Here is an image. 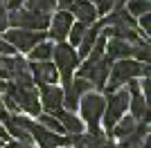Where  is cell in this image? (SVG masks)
Instances as JSON below:
<instances>
[{
  "label": "cell",
  "mask_w": 151,
  "mask_h": 148,
  "mask_svg": "<svg viewBox=\"0 0 151 148\" xmlns=\"http://www.w3.org/2000/svg\"><path fill=\"white\" fill-rule=\"evenodd\" d=\"M0 58H2V56H0Z\"/></svg>",
  "instance_id": "obj_34"
},
{
  "label": "cell",
  "mask_w": 151,
  "mask_h": 148,
  "mask_svg": "<svg viewBox=\"0 0 151 148\" xmlns=\"http://www.w3.org/2000/svg\"><path fill=\"white\" fill-rule=\"evenodd\" d=\"M133 54V45L126 43V41H117V38H111V41H106V49H104V56L106 58H111V61H115V58H129V56Z\"/></svg>",
  "instance_id": "obj_15"
},
{
  "label": "cell",
  "mask_w": 151,
  "mask_h": 148,
  "mask_svg": "<svg viewBox=\"0 0 151 148\" xmlns=\"http://www.w3.org/2000/svg\"><path fill=\"white\" fill-rule=\"evenodd\" d=\"M135 128H138V121H135L133 117H122L120 121L113 126V130H111V137L126 139V137H131L133 132H135Z\"/></svg>",
  "instance_id": "obj_17"
},
{
  "label": "cell",
  "mask_w": 151,
  "mask_h": 148,
  "mask_svg": "<svg viewBox=\"0 0 151 148\" xmlns=\"http://www.w3.org/2000/svg\"><path fill=\"white\" fill-rule=\"evenodd\" d=\"M52 117L61 123L63 130H65L68 135L75 137V135H81V132H83V121H81V119H77L72 112H68V110H63V108H61V110H57Z\"/></svg>",
  "instance_id": "obj_14"
},
{
  "label": "cell",
  "mask_w": 151,
  "mask_h": 148,
  "mask_svg": "<svg viewBox=\"0 0 151 148\" xmlns=\"http://www.w3.org/2000/svg\"><path fill=\"white\" fill-rule=\"evenodd\" d=\"M88 92H93V83L86 79H72L70 83H65L63 85V110L72 112L79 105V99Z\"/></svg>",
  "instance_id": "obj_9"
},
{
  "label": "cell",
  "mask_w": 151,
  "mask_h": 148,
  "mask_svg": "<svg viewBox=\"0 0 151 148\" xmlns=\"http://www.w3.org/2000/svg\"><path fill=\"white\" fill-rule=\"evenodd\" d=\"M126 11H129V16H145V14H149V0H129V7H126Z\"/></svg>",
  "instance_id": "obj_23"
},
{
  "label": "cell",
  "mask_w": 151,
  "mask_h": 148,
  "mask_svg": "<svg viewBox=\"0 0 151 148\" xmlns=\"http://www.w3.org/2000/svg\"><path fill=\"white\" fill-rule=\"evenodd\" d=\"M68 11L72 18H77L81 25H95L97 23V11H95V5L88 0H75L72 5L68 7Z\"/></svg>",
  "instance_id": "obj_13"
},
{
  "label": "cell",
  "mask_w": 151,
  "mask_h": 148,
  "mask_svg": "<svg viewBox=\"0 0 151 148\" xmlns=\"http://www.w3.org/2000/svg\"><path fill=\"white\" fill-rule=\"evenodd\" d=\"M83 34H86V25H81V23H72V27H70V31H68L70 43H72V45H79V41L83 38Z\"/></svg>",
  "instance_id": "obj_24"
},
{
  "label": "cell",
  "mask_w": 151,
  "mask_h": 148,
  "mask_svg": "<svg viewBox=\"0 0 151 148\" xmlns=\"http://www.w3.org/2000/svg\"><path fill=\"white\" fill-rule=\"evenodd\" d=\"M38 126H43V128H47V130H52V132H57V135H61V132H65L63 130V126L57 121V119L52 117V115H47V112H41L38 115Z\"/></svg>",
  "instance_id": "obj_21"
},
{
  "label": "cell",
  "mask_w": 151,
  "mask_h": 148,
  "mask_svg": "<svg viewBox=\"0 0 151 148\" xmlns=\"http://www.w3.org/2000/svg\"><path fill=\"white\" fill-rule=\"evenodd\" d=\"M5 94L12 97L18 115H20V110L27 112V115H34V117L41 115V101H38V90L36 88H18V85H14V83H7Z\"/></svg>",
  "instance_id": "obj_4"
},
{
  "label": "cell",
  "mask_w": 151,
  "mask_h": 148,
  "mask_svg": "<svg viewBox=\"0 0 151 148\" xmlns=\"http://www.w3.org/2000/svg\"><path fill=\"white\" fill-rule=\"evenodd\" d=\"M111 65L113 61L111 58H101L99 63H95V65H81V68L77 70V79H86L93 83L95 92H104V88H106V81H108V72H111Z\"/></svg>",
  "instance_id": "obj_7"
},
{
  "label": "cell",
  "mask_w": 151,
  "mask_h": 148,
  "mask_svg": "<svg viewBox=\"0 0 151 148\" xmlns=\"http://www.w3.org/2000/svg\"><path fill=\"white\" fill-rule=\"evenodd\" d=\"M75 18L70 16V11L65 9H59L54 16L50 18V36L57 41V43H65V38H68V31L72 27Z\"/></svg>",
  "instance_id": "obj_12"
},
{
  "label": "cell",
  "mask_w": 151,
  "mask_h": 148,
  "mask_svg": "<svg viewBox=\"0 0 151 148\" xmlns=\"http://www.w3.org/2000/svg\"><path fill=\"white\" fill-rule=\"evenodd\" d=\"M7 5V0H0V7H5Z\"/></svg>",
  "instance_id": "obj_31"
},
{
  "label": "cell",
  "mask_w": 151,
  "mask_h": 148,
  "mask_svg": "<svg viewBox=\"0 0 151 148\" xmlns=\"http://www.w3.org/2000/svg\"><path fill=\"white\" fill-rule=\"evenodd\" d=\"M99 25L95 23L93 27H86V34H83V38L79 41V52H77V56H81V58H86L88 56V52L93 49L95 41H97V36H99Z\"/></svg>",
  "instance_id": "obj_16"
},
{
  "label": "cell",
  "mask_w": 151,
  "mask_h": 148,
  "mask_svg": "<svg viewBox=\"0 0 151 148\" xmlns=\"http://www.w3.org/2000/svg\"><path fill=\"white\" fill-rule=\"evenodd\" d=\"M29 11H38V14H45V16H50L54 9H57V0H25Z\"/></svg>",
  "instance_id": "obj_20"
},
{
  "label": "cell",
  "mask_w": 151,
  "mask_h": 148,
  "mask_svg": "<svg viewBox=\"0 0 151 148\" xmlns=\"http://www.w3.org/2000/svg\"><path fill=\"white\" fill-rule=\"evenodd\" d=\"M129 99H131V94H129L126 88H120V90H115L113 94H108L106 108H104V117H101L104 128H106L108 135H111L113 126L120 121V119L124 117V112L129 110Z\"/></svg>",
  "instance_id": "obj_6"
},
{
  "label": "cell",
  "mask_w": 151,
  "mask_h": 148,
  "mask_svg": "<svg viewBox=\"0 0 151 148\" xmlns=\"http://www.w3.org/2000/svg\"><path fill=\"white\" fill-rule=\"evenodd\" d=\"M9 23H7V7H0V31L7 29Z\"/></svg>",
  "instance_id": "obj_27"
},
{
  "label": "cell",
  "mask_w": 151,
  "mask_h": 148,
  "mask_svg": "<svg viewBox=\"0 0 151 148\" xmlns=\"http://www.w3.org/2000/svg\"><path fill=\"white\" fill-rule=\"evenodd\" d=\"M47 38V34L45 31H29V29H7L5 34V41L9 45H12L14 49H16V54H29L32 47L34 45H38L41 41H45Z\"/></svg>",
  "instance_id": "obj_8"
},
{
  "label": "cell",
  "mask_w": 151,
  "mask_h": 148,
  "mask_svg": "<svg viewBox=\"0 0 151 148\" xmlns=\"http://www.w3.org/2000/svg\"><path fill=\"white\" fill-rule=\"evenodd\" d=\"M0 54H2V56H16V49L7 43L5 38H0Z\"/></svg>",
  "instance_id": "obj_26"
},
{
  "label": "cell",
  "mask_w": 151,
  "mask_h": 148,
  "mask_svg": "<svg viewBox=\"0 0 151 148\" xmlns=\"http://www.w3.org/2000/svg\"><path fill=\"white\" fill-rule=\"evenodd\" d=\"M5 148H34V146H29V144H20V142H7Z\"/></svg>",
  "instance_id": "obj_29"
},
{
  "label": "cell",
  "mask_w": 151,
  "mask_h": 148,
  "mask_svg": "<svg viewBox=\"0 0 151 148\" xmlns=\"http://www.w3.org/2000/svg\"><path fill=\"white\" fill-rule=\"evenodd\" d=\"M23 2H25V0H7L5 7H9V11H14V9H20V7H23Z\"/></svg>",
  "instance_id": "obj_28"
},
{
  "label": "cell",
  "mask_w": 151,
  "mask_h": 148,
  "mask_svg": "<svg viewBox=\"0 0 151 148\" xmlns=\"http://www.w3.org/2000/svg\"><path fill=\"white\" fill-rule=\"evenodd\" d=\"M52 58H54V68H57V74L59 79L63 81V85L72 81V74H75L77 65H79V56L77 52L72 49V45L68 43H57L54 49H52Z\"/></svg>",
  "instance_id": "obj_3"
},
{
  "label": "cell",
  "mask_w": 151,
  "mask_h": 148,
  "mask_svg": "<svg viewBox=\"0 0 151 148\" xmlns=\"http://www.w3.org/2000/svg\"><path fill=\"white\" fill-rule=\"evenodd\" d=\"M38 101L47 115H54L63 108V90L59 85H43L38 90Z\"/></svg>",
  "instance_id": "obj_11"
},
{
  "label": "cell",
  "mask_w": 151,
  "mask_h": 148,
  "mask_svg": "<svg viewBox=\"0 0 151 148\" xmlns=\"http://www.w3.org/2000/svg\"><path fill=\"white\" fill-rule=\"evenodd\" d=\"M5 85H7L5 81H0V92H5Z\"/></svg>",
  "instance_id": "obj_30"
},
{
  "label": "cell",
  "mask_w": 151,
  "mask_h": 148,
  "mask_svg": "<svg viewBox=\"0 0 151 148\" xmlns=\"http://www.w3.org/2000/svg\"><path fill=\"white\" fill-rule=\"evenodd\" d=\"M52 49H54V43H50V41H41L38 45H34L29 52V61H50L52 58Z\"/></svg>",
  "instance_id": "obj_18"
},
{
  "label": "cell",
  "mask_w": 151,
  "mask_h": 148,
  "mask_svg": "<svg viewBox=\"0 0 151 148\" xmlns=\"http://www.w3.org/2000/svg\"><path fill=\"white\" fill-rule=\"evenodd\" d=\"M135 76H149V63H138V61H129V58H122V61L113 63V68L108 72V81L104 92L113 94L115 90H120L124 83H129Z\"/></svg>",
  "instance_id": "obj_1"
},
{
  "label": "cell",
  "mask_w": 151,
  "mask_h": 148,
  "mask_svg": "<svg viewBox=\"0 0 151 148\" xmlns=\"http://www.w3.org/2000/svg\"><path fill=\"white\" fill-rule=\"evenodd\" d=\"M115 9V0H95V11L97 16H106Z\"/></svg>",
  "instance_id": "obj_25"
},
{
  "label": "cell",
  "mask_w": 151,
  "mask_h": 148,
  "mask_svg": "<svg viewBox=\"0 0 151 148\" xmlns=\"http://www.w3.org/2000/svg\"><path fill=\"white\" fill-rule=\"evenodd\" d=\"M75 148H81V146H75Z\"/></svg>",
  "instance_id": "obj_32"
},
{
  "label": "cell",
  "mask_w": 151,
  "mask_h": 148,
  "mask_svg": "<svg viewBox=\"0 0 151 148\" xmlns=\"http://www.w3.org/2000/svg\"><path fill=\"white\" fill-rule=\"evenodd\" d=\"M7 23L12 25L14 29H29V31H43L50 27V16L38 11H29L25 7L7 11Z\"/></svg>",
  "instance_id": "obj_5"
},
{
  "label": "cell",
  "mask_w": 151,
  "mask_h": 148,
  "mask_svg": "<svg viewBox=\"0 0 151 148\" xmlns=\"http://www.w3.org/2000/svg\"><path fill=\"white\" fill-rule=\"evenodd\" d=\"M79 105H81V119L86 121L90 135H101V117H104V108H106V97L99 92H88L79 99Z\"/></svg>",
  "instance_id": "obj_2"
},
{
  "label": "cell",
  "mask_w": 151,
  "mask_h": 148,
  "mask_svg": "<svg viewBox=\"0 0 151 148\" xmlns=\"http://www.w3.org/2000/svg\"><path fill=\"white\" fill-rule=\"evenodd\" d=\"M104 49H106V36L99 34L97 41H95V45H93V49H90L88 56H86V63H83V65H95V63H99L101 58H104Z\"/></svg>",
  "instance_id": "obj_19"
},
{
  "label": "cell",
  "mask_w": 151,
  "mask_h": 148,
  "mask_svg": "<svg viewBox=\"0 0 151 148\" xmlns=\"http://www.w3.org/2000/svg\"><path fill=\"white\" fill-rule=\"evenodd\" d=\"M88 2H93V0H88Z\"/></svg>",
  "instance_id": "obj_33"
},
{
  "label": "cell",
  "mask_w": 151,
  "mask_h": 148,
  "mask_svg": "<svg viewBox=\"0 0 151 148\" xmlns=\"http://www.w3.org/2000/svg\"><path fill=\"white\" fill-rule=\"evenodd\" d=\"M27 68H29V74H32V83L38 88H43V85H57V79H59V74H57V68L52 65L50 61H27Z\"/></svg>",
  "instance_id": "obj_10"
},
{
  "label": "cell",
  "mask_w": 151,
  "mask_h": 148,
  "mask_svg": "<svg viewBox=\"0 0 151 148\" xmlns=\"http://www.w3.org/2000/svg\"><path fill=\"white\" fill-rule=\"evenodd\" d=\"M135 56L133 61H138V63H149V56H151V49H149V41H138V43L133 45V54Z\"/></svg>",
  "instance_id": "obj_22"
}]
</instances>
